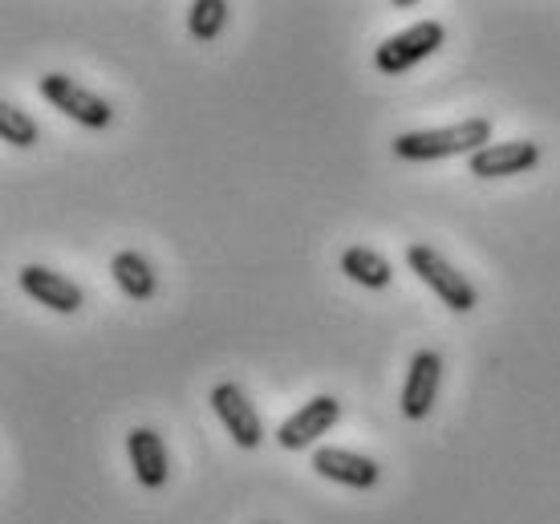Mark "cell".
<instances>
[{
    "label": "cell",
    "instance_id": "cell-4",
    "mask_svg": "<svg viewBox=\"0 0 560 524\" xmlns=\"http://www.w3.org/2000/svg\"><path fill=\"white\" fill-rule=\"evenodd\" d=\"M443 42H447L443 21H419V25H410V28H402V33L386 37V42L374 49V70L398 78V73L415 70L419 61H427Z\"/></svg>",
    "mask_w": 560,
    "mask_h": 524
},
{
    "label": "cell",
    "instance_id": "cell-11",
    "mask_svg": "<svg viewBox=\"0 0 560 524\" xmlns=\"http://www.w3.org/2000/svg\"><path fill=\"white\" fill-rule=\"evenodd\" d=\"M127 455H130V468H135V480L142 488L159 492L171 476V459H167V443L154 427H135L127 435Z\"/></svg>",
    "mask_w": 560,
    "mask_h": 524
},
{
    "label": "cell",
    "instance_id": "cell-3",
    "mask_svg": "<svg viewBox=\"0 0 560 524\" xmlns=\"http://www.w3.org/2000/svg\"><path fill=\"white\" fill-rule=\"evenodd\" d=\"M37 90H42V98L54 106V110H61L66 118H73L78 127L85 130H106L114 123V106L106 98H98L94 90H85L78 78H70V73H45L42 82H37Z\"/></svg>",
    "mask_w": 560,
    "mask_h": 524
},
{
    "label": "cell",
    "instance_id": "cell-10",
    "mask_svg": "<svg viewBox=\"0 0 560 524\" xmlns=\"http://www.w3.org/2000/svg\"><path fill=\"white\" fill-rule=\"evenodd\" d=\"M21 289H25V298H33L37 305L54 313H78L85 305L82 284L70 281L66 272L49 269V265H25L21 269Z\"/></svg>",
    "mask_w": 560,
    "mask_h": 524
},
{
    "label": "cell",
    "instance_id": "cell-13",
    "mask_svg": "<svg viewBox=\"0 0 560 524\" xmlns=\"http://www.w3.org/2000/svg\"><path fill=\"white\" fill-rule=\"evenodd\" d=\"M341 272H346L353 284H362V289H390V281H394L390 260H386L378 248H370V244H350V248L341 253Z\"/></svg>",
    "mask_w": 560,
    "mask_h": 524
},
{
    "label": "cell",
    "instance_id": "cell-6",
    "mask_svg": "<svg viewBox=\"0 0 560 524\" xmlns=\"http://www.w3.org/2000/svg\"><path fill=\"white\" fill-rule=\"evenodd\" d=\"M211 411L220 415V423H224V431L232 435L236 447L256 452V447L265 443V423H260V415H256V407L248 403V395H244L240 383L211 386Z\"/></svg>",
    "mask_w": 560,
    "mask_h": 524
},
{
    "label": "cell",
    "instance_id": "cell-9",
    "mask_svg": "<svg viewBox=\"0 0 560 524\" xmlns=\"http://www.w3.org/2000/svg\"><path fill=\"white\" fill-rule=\"evenodd\" d=\"M313 471L329 484H341V488H374L382 480L378 459H370L362 452H350V447H317L313 452Z\"/></svg>",
    "mask_w": 560,
    "mask_h": 524
},
{
    "label": "cell",
    "instance_id": "cell-2",
    "mask_svg": "<svg viewBox=\"0 0 560 524\" xmlns=\"http://www.w3.org/2000/svg\"><path fill=\"white\" fill-rule=\"evenodd\" d=\"M407 265L410 272L419 277L427 289H431L434 298L443 301L451 313H471L479 305V293H476V284L467 281L455 265H451L447 256L439 253V248H431V244H410L407 248Z\"/></svg>",
    "mask_w": 560,
    "mask_h": 524
},
{
    "label": "cell",
    "instance_id": "cell-5",
    "mask_svg": "<svg viewBox=\"0 0 560 524\" xmlns=\"http://www.w3.org/2000/svg\"><path fill=\"white\" fill-rule=\"evenodd\" d=\"M337 419H341V403H337L334 395H313L277 427V443L284 452H305V447H313L322 435L334 431Z\"/></svg>",
    "mask_w": 560,
    "mask_h": 524
},
{
    "label": "cell",
    "instance_id": "cell-15",
    "mask_svg": "<svg viewBox=\"0 0 560 524\" xmlns=\"http://www.w3.org/2000/svg\"><path fill=\"white\" fill-rule=\"evenodd\" d=\"M228 0H196L191 9H187V33L196 37V42H215L228 25Z\"/></svg>",
    "mask_w": 560,
    "mask_h": 524
},
{
    "label": "cell",
    "instance_id": "cell-16",
    "mask_svg": "<svg viewBox=\"0 0 560 524\" xmlns=\"http://www.w3.org/2000/svg\"><path fill=\"white\" fill-rule=\"evenodd\" d=\"M260 524H265V521H260Z\"/></svg>",
    "mask_w": 560,
    "mask_h": 524
},
{
    "label": "cell",
    "instance_id": "cell-14",
    "mask_svg": "<svg viewBox=\"0 0 560 524\" xmlns=\"http://www.w3.org/2000/svg\"><path fill=\"white\" fill-rule=\"evenodd\" d=\"M0 139L16 147V151H28V147H37L42 130L33 123V114L21 110L16 102H0Z\"/></svg>",
    "mask_w": 560,
    "mask_h": 524
},
{
    "label": "cell",
    "instance_id": "cell-7",
    "mask_svg": "<svg viewBox=\"0 0 560 524\" xmlns=\"http://www.w3.org/2000/svg\"><path fill=\"white\" fill-rule=\"evenodd\" d=\"M540 163V142L533 139H508V142H488L483 151L467 159V171L476 179H512V175H524Z\"/></svg>",
    "mask_w": 560,
    "mask_h": 524
},
{
    "label": "cell",
    "instance_id": "cell-8",
    "mask_svg": "<svg viewBox=\"0 0 560 524\" xmlns=\"http://www.w3.org/2000/svg\"><path fill=\"white\" fill-rule=\"evenodd\" d=\"M439 386H443V358L434 354V350H419V354L410 358L402 398H398V407H402V415H407L410 423H422L434 411Z\"/></svg>",
    "mask_w": 560,
    "mask_h": 524
},
{
    "label": "cell",
    "instance_id": "cell-12",
    "mask_svg": "<svg viewBox=\"0 0 560 524\" xmlns=\"http://www.w3.org/2000/svg\"><path fill=\"white\" fill-rule=\"evenodd\" d=\"M110 277L130 301H151L159 293V277H154L151 260L135 248H122V253L110 256Z\"/></svg>",
    "mask_w": 560,
    "mask_h": 524
},
{
    "label": "cell",
    "instance_id": "cell-1",
    "mask_svg": "<svg viewBox=\"0 0 560 524\" xmlns=\"http://www.w3.org/2000/svg\"><path fill=\"white\" fill-rule=\"evenodd\" d=\"M491 142V118H463V123H451V127H434V130H407L390 142L394 159L402 163H434V159H455V155H476Z\"/></svg>",
    "mask_w": 560,
    "mask_h": 524
}]
</instances>
